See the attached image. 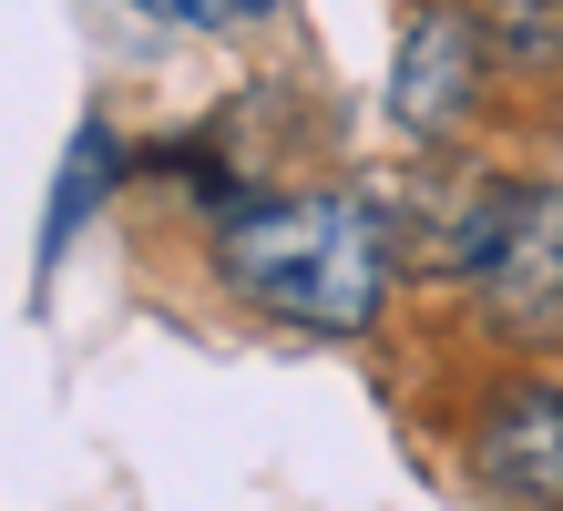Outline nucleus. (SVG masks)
<instances>
[{
	"label": "nucleus",
	"mask_w": 563,
	"mask_h": 511,
	"mask_svg": "<svg viewBox=\"0 0 563 511\" xmlns=\"http://www.w3.org/2000/svg\"><path fill=\"white\" fill-rule=\"evenodd\" d=\"M216 277L236 287L246 307L287 318V327L358 337V327H379V307H389L400 235H389V204L349 195V185L256 195V204H225V225H216Z\"/></svg>",
	"instance_id": "nucleus-1"
},
{
	"label": "nucleus",
	"mask_w": 563,
	"mask_h": 511,
	"mask_svg": "<svg viewBox=\"0 0 563 511\" xmlns=\"http://www.w3.org/2000/svg\"><path fill=\"white\" fill-rule=\"evenodd\" d=\"M482 102V21L472 11H420L410 42H400V82H389V113L410 133H461Z\"/></svg>",
	"instance_id": "nucleus-4"
},
{
	"label": "nucleus",
	"mask_w": 563,
	"mask_h": 511,
	"mask_svg": "<svg viewBox=\"0 0 563 511\" xmlns=\"http://www.w3.org/2000/svg\"><path fill=\"white\" fill-rule=\"evenodd\" d=\"M113 175H123V144H113V123H82L73 133V154H62V185H52V215H42V235H31V266H62V246L92 225V204L113 195Z\"/></svg>",
	"instance_id": "nucleus-5"
},
{
	"label": "nucleus",
	"mask_w": 563,
	"mask_h": 511,
	"mask_svg": "<svg viewBox=\"0 0 563 511\" xmlns=\"http://www.w3.org/2000/svg\"><path fill=\"white\" fill-rule=\"evenodd\" d=\"M451 277L512 348L563 337V185H472L451 225Z\"/></svg>",
	"instance_id": "nucleus-2"
},
{
	"label": "nucleus",
	"mask_w": 563,
	"mask_h": 511,
	"mask_svg": "<svg viewBox=\"0 0 563 511\" xmlns=\"http://www.w3.org/2000/svg\"><path fill=\"white\" fill-rule=\"evenodd\" d=\"M144 21H164V31H236V21H256L267 0H134Z\"/></svg>",
	"instance_id": "nucleus-7"
},
{
	"label": "nucleus",
	"mask_w": 563,
	"mask_h": 511,
	"mask_svg": "<svg viewBox=\"0 0 563 511\" xmlns=\"http://www.w3.org/2000/svg\"><path fill=\"white\" fill-rule=\"evenodd\" d=\"M492 21H503V62L563 73V0H492Z\"/></svg>",
	"instance_id": "nucleus-6"
},
{
	"label": "nucleus",
	"mask_w": 563,
	"mask_h": 511,
	"mask_svg": "<svg viewBox=\"0 0 563 511\" xmlns=\"http://www.w3.org/2000/svg\"><path fill=\"white\" fill-rule=\"evenodd\" d=\"M461 460L503 511H563V379H492L461 420Z\"/></svg>",
	"instance_id": "nucleus-3"
}]
</instances>
